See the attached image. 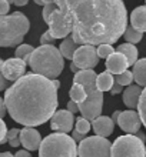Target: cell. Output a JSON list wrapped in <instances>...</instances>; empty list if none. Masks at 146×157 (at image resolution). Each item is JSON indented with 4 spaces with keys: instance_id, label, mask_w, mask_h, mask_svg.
<instances>
[{
    "instance_id": "6da1fadb",
    "label": "cell",
    "mask_w": 146,
    "mask_h": 157,
    "mask_svg": "<svg viewBox=\"0 0 146 157\" xmlns=\"http://www.w3.org/2000/svg\"><path fill=\"white\" fill-rule=\"evenodd\" d=\"M72 27L77 44H113L128 27V10L122 0H54Z\"/></svg>"
},
{
    "instance_id": "7a4b0ae2",
    "label": "cell",
    "mask_w": 146,
    "mask_h": 157,
    "mask_svg": "<svg viewBox=\"0 0 146 157\" xmlns=\"http://www.w3.org/2000/svg\"><path fill=\"white\" fill-rule=\"evenodd\" d=\"M60 83L36 73L25 75L6 89L4 104L16 123L36 127L53 117L57 109V89Z\"/></svg>"
},
{
    "instance_id": "3957f363",
    "label": "cell",
    "mask_w": 146,
    "mask_h": 157,
    "mask_svg": "<svg viewBox=\"0 0 146 157\" xmlns=\"http://www.w3.org/2000/svg\"><path fill=\"white\" fill-rule=\"evenodd\" d=\"M63 59L65 57L62 56L60 50L56 49L53 44H40L37 49H34L27 64L36 75L56 80L65 67Z\"/></svg>"
},
{
    "instance_id": "277c9868",
    "label": "cell",
    "mask_w": 146,
    "mask_h": 157,
    "mask_svg": "<svg viewBox=\"0 0 146 157\" xmlns=\"http://www.w3.org/2000/svg\"><path fill=\"white\" fill-rule=\"evenodd\" d=\"M30 29L29 19L20 12L0 16V47H17Z\"/></svg>"
},
{
    "instance_id": "5b68a950",
    "label": "cell",
    "mask_w": 146,
    "mask_h": 157,
    "mask_svg": "<svg viewBox=\"0 0 146 157\" xmlns=\"http://www.w3.org/2000/svg\"><path fill=\"white\" fill-rule=\"evenodd\" d=\"M39 157H77V146L73 137L54 132L42 140Z\"/></svg>"
},
{
    "instance_id": "8992f818",
    "label": "cell",
    "mask_w": 146,
    "mask_h": 157,
    "mask_svg": "<svg viewBox=\"0 0 146 157\" xmlns=\"http://www.w3.org/2000/svg\"><path fill=\"white\" fill-rule=\"evenodd\" d=\"M112 157H146V147L135 134L119 136L112 144Z\"/></svg>"
},
{
    "instance_id": "52a82bcc",
    "label": "cell",
    "mask_w": 146,
    "mask_h": 157,
    "mask_svg": "<svg viewBox=\"0 0 146 157\" xmlns=\"http://www.w3.org/2000/svg\"><path fill=\"white\" fill-rule=\"evenodd\" d=\"M79 157H112V143L106 137L90 136L79 143Z\"/></svg>"
},
{
    "instance_id": "ba28073f",
    "label": "cell",
    "mask_w": 146,
    "mask_h": 157,
    "mask_svg": "<svg viewBox=\"0 0 146 157\" xmlns=\"http://www.w3.org/2000/svg\"><path fill=\"white\" fill-rule=\"evenodd\" d=\"M103 107V93L99 89H93L88 91V99L79 104V112L82 117L89 121H93L100 116Z\"/></svg>"
},
{
    "instance_id": "9c48e42d",
    "label": "cell",
    "mask_w": 146,
    "mask_h": 157,
    "mask_svg": "<svg viewBox=\"0 0 146 157\" xmlns=\"http://www.w3.org/2000/svg\"><path fill=\"white\" fill-rule=\"evenodd\" d=\"M72 63H75L79 70H93L99 63L96 47L90 44L79 46L72 59Z\"/></svg>"
},
{
    "instance_id": "30bf717a",
    "label": "cell",
    "mask_w": 146,
    "mask_h": 157,
    "mask_svg": "<svg viewBox=\"0 0 146 157\" xmlns=\"http://www.w3.org/2000/svg\"><path fill=\"white\" fill-rule=\"evenodd\" d=\"M47 26H49V32L54 39H66L69 37V34H72V27L65 19L63 13L59 10V7L52 13Z\"/></svg>"
},
{
    "instance_id": "8fae6325",
    "label": "cell",
    "mask_w": 146,
    "mask_h": 157,
    "mask_svg": "<svg viewBox=\"0 0 146 157\" xmlns=\"http://www.w3.org/2000/svg\"><path fill=\"white\" fill-rule=\"evenodd\" d=\"M142 124L143 123L139 113L130 110V109L126 112H120V116L117 119V126L128 134H138Z\"/></svg>"
},
{
    "instance_id": "7c38bea8",
    "label": "cell",
    "mask_w": 146,
    "mask_h": 157,
    "mask_svg": "<svg viewBox=\"0 0 146 157\" xmlns=\"http://www.w3.org/2000/svg\"><path fill=\"white\" fill-rule=\"evenodd\" d=\"M26 66H27V63L22 59H7L6 62H3V69H2L4 78L7 82H17L19 78H22L26 75Z\"/></svg>"
},
{
    "instance_id": "4fadbf2b",
    "label": "cell",
    "mask_w": 146,
    "mask_h": 157,
    "mask_svg": "<svg viewBox=\"0 0 146 157\" xmlns=\"http://www.w3.org/2000/svg\"><path fill=\"white\" fill-rule=\"evenodd\" d=\"M73 123H75V114L70 113L69 110H57L53 114V117L50 119V127L56 133H67L73 128Z\"/></svg>"
},
{
    "instance_id": "5bb4252c",
    "label": "cell",
    "mask_w": 146,
    "mask_h": 157,
    "mask_svg": "<svg viewBox=\"0 0 146 157\" xmlns=\"http://www.w3.org/2000/svg\"><path fill=\"white\" fill-rule=\"evenodd\" d=\"M20 143L29 151L39 150V147L42 144V136H40V133L36 128L25 127L20 130Z\"/></svg>"
},
{
    "instance_id": "9a60e30c",
    "label": "cell",
    "mask_w": 146,
    "mask_h": 157,
    "mask_svg": "<svg viewBox=\"0 0 146 157\" xmlns=\"http://www.w3.org/2000/svg\"><path fill=\"white\" fill-rule=\"evenodd\" d=\"M129 66L130 64H129V62H128V59L122 53H117V52H115L112 56H109V57L106 59V70L115 76L125 73Z\"/></svg>"
},
{
    "instance_id": "2e32d148",
    "label": "cell",
    "mask_w": 146,
    "mask_h": 157,
    "mask_svg": "<svg viewBox=\"0 0 146 157\" xmlns=\"http://www.w3.org/2000/svg\"><path fill=\"white\" fill-rule=\"evenodd\" d=\"M92 128H93V132L96 133V136L106 137V139H108V137L113 133L115 123H113L112 117L99 116L97 119H95L92 121Z\"/></svg>"
},
{
    "instance_id": "e0dca14e",
    "label": "cell",
    "mask_w": 146,
    "mask_h": 157,
    "mask_svg": "<svg viewBox=\"0 0 146 157\" xmlns=\"http://www.w3.org/2000/svg\"><path fill=\"white\" fill-rule=\"evenodd\" d=\"M97 75L93 70H79L73 77V84H82L86 91L97 89L96 87Z\"/></svg>"
},
{
    "instance_id": "ac0fdd59",
    "label": "cell",
    "mask_w": 146,
    "mask_h": 157,
    "mask_svg": "<svg viewBox=\"0 0 146 157\" xmlns=\"http://www.w3.org/2000/svg\"><path fill=\"white\" fill-rule=\"evenodd\" d=\"M140 94H142V87L139 84L128 86V89L123 91V103H125V106H128L130 110L136 109L139 104V100H140Z\"/></svg>"
},
{
    "instance_id": "d6986e66",
    "label": "cell",
    "mask_w": 146,
    "mask_h": 157,
    "mask_svg": "<svg viewBox=\"0 0 146 157\" xmlns=\"http://www.w3.org/2000/svg\"><path fill=\"white\" fill-rule=\"evenodd\" d=\"M130 26H133L140 33L146 32V6L133 9V12L130 13Z\"/></svg>"
},
{
    "instance_id": "ffe728a7",
    "label": "cell",
    "mask_w": 146,
    "mask_h": 157,
    "mask_svg": "<svg viewBox=\"0 0 146 157\" xmlns=\"http://www.w3.org/2000/svg\"><path fill=\"white\" fill-rule=\"evenodd\" d=\"M133 77L135 82L138 83L140 87L146 86V59H140L133 64Z\"/></svg>"
},
{
    "instance_id": "44dd1931",
    "label": "cell",
    "mask_w": 146,
    "mask_h": 157,
    "mask_svg": "<svg viewBox=\"0 0 146 157\" xmlns=\"http://www.w3.org/2000/svg\"><path fill=\"white\" fill-rule=\"evenodd\" d=\"M117 53H122L128 59V62H129L130 66H133L135 63L138 62V49H136V46L135 44H130V43H123V44L117 46L116 49Z\"/></svg>"
},
{
    "instance_id": "7402d4cb",
    "label": "cell",
    "mask_w": 146,
    "mask_h": 157,
    "mask_svg": "<svg viewBox=\"0 0 146 157\" xmlns=\"http://www.w3.org/2000/svg\"><path fill=\"white\" fill-rule=\"evenodd\" d=\"M59 50H60V53H62V56L65 59L72 60V59H73V56H75V53H76V50H77V43L73 40V37H72V36H69V37H66L65 40L62 41V43H60Z\"/></svg>"
},
{
    "instance_id": "603a6c76",
    "label": "cell",
    "mask_w": 146,
    "mask_h": 157,
    "mask_svg": "<svg viewBox=\"0 0 146 157\" xmlns=\"http://www.w3.org/2000/svg\"><path fill=\"white\" fill-rule=\"evenodd\" d=\"M115 84V78H113V75L109 73V71H103L97 75V78H96V87L99 89L102 93L103 91H110L112 86Z\"/></svg>"
},
{
    "instance_id": "cb8c5ba5",
    "label": "cell",
    "mask_w": 146,
    "mask_h": 157,
    "mask_svg": "<svg viewBox=\"0 0 146 157\" xmlns=\"http://www.w3.org/2000/svg\"><path fill=\"white\" fill-rule=\"evenodd\" d=\"M69 96H70V100L80 104L88 99V91L82 84H73L70 87V90H69Z\"/></svg>"
},
{
    "instance_id": "d4e9b609",
    "label": "cell",
    "mask_w": 146,
    "mask_h": 157,
    "mask_svg": "<svg viewBox=\"0 0 146 157\" xmlns=\"http://www.w3.org/2000/svg\"><path fill=\"white\" fill-rule=\"evenodd\" d=\"M33 52H34V47H33V46H30V44H23V43H22V44L17 46L16 50H14V57L22 59V60H25V62L27 63Z\"/></svg>"
},
{
    "instance_id": "484cf974",
    "label": "cell",
    "mask_w": 146,
    "mask_h": 157,
    "mask_svg": "<svg viewBox=\"0 0 146 157\" xmlns=\"http://www.w3.org/2000/svg\"><path fill=\"white\" fill-rule=\"evenodd\" d=\"M142 37H143V33L138 32L133 26H128V27H126L125 39H126L128 43H130V44H136V43H139V41L142 40Z\"/></svg>"
},
{
    "instance_id": "4316f807",
    "label": "cell",
    "mask_w": 146,
    "mask_h": 157,
    "mask_svg": "<svg viewBox=\"0 0 146 157\" xmlns=\"http://www.w3.org/2000/svg\"><path fill=\"white\" fill-rule=\"evenodd\" d=\"M138 113L140 116V119H142L143 126L146 127V86L143 87L142 94H140V100H139V104H138Z\"/></svg>"
},
{
    "instance_id": "83f0119b",
    "label": "cell",
    "mask_w": 146,
    "mask_h": 157,
    "mask_svg": "<svg viewBox=\"0 0 146 157\" xmlns=\"http://www.w3.org/2000/svg\"><path fill=\"white\" fill-rule=\"evenodd\" d=\"M7 141L12 147H19L20 143V130L19 128H10L7 132Z\"/></svg>"
},
{
    "instance_id": "f1b7e54d",
    "label": "cell",
    "mask_w": 146,
    "mask_h": 157,
    "mask_svg": "<svg viewBox=\"0 0 146 157\" xmlns=\"http://www.w3.org/2000/svg\"><path fill=\"white\" fill-rule=\"evenodd\" d=\"M133 80H135L133 73L128 70L125 73H122V75H116V77H115V82L119 83L120 86H130L133 83Z\"/></svg>"
},
{
    "instance_id": "f546056e",
    "label": "cell",
    "mask_w": 146,
    "mask_h": 157,
    "mask_svg": "<svg viewBox=\"0 0 146 157\" xmlns=\"http://www.w3.org/2000/svg\"><path fill=\"white\" fill-rule=\"evenodd\" d=\"M97 50V56L102 59H108L109 56H112L115 52H116V49H113L112 44H108V43H105V44H99L96 47Z\"/></svg>"
},
{
    "instance_id": "4dcf8cb0",
    "label": "cell",
    "mask_w": 146,
    "mask_h": 157,
    "mask_svg": "<svg viewBox=\"0 0 146 157\" xmlns=\"http://www.w3.org/2000/svg\"><path fill=\"white\" fill-rule=\"evenodd\" d=\"M90 127H92L90 121H89V120H86L85 117H79V119L76 120V124H75L76 132L82 133V134H86V133L90 132Z\"/></svg>"
},
{
    "instance_id": "1f68e13d",
    "label": "cell",
    "mask_w": 146,
    "mask_h": 157,
    "mask_svg": "<svg viewBox=\"0 0 146 157\" xmlns=\"http://www.w3.org/2000/svg\"><path fill=\"white\" fill-rule=\"evenodd\" d=\"M57 9V6H56V3H53V4H46V6H43V12H42V14H43V20L46 21H49V19H50V16H52V13L54 12Z\"/></svg>"
},
{
    "instance_id": "d6a6232c",
    "label": "cell",
    "mask_w": 146,
    "mask_h": 157,
    "mask_svg": "<svg viewBox=\"0 0 146 157\" xmlns=\"http://www.w3.org/2000/svg\"><path fill=\"white\" fill-rule=\"evenodd\" d=\"M7 126L4 123V120L0 117V144H3L7 141Z\"/></svg>"
},
{
    "instance_id": "836d02e7",
    "label": "cell",
    "mask_w": 146,
    "mask_h": 157,
    "mask_svg": "<svg viewBox=\"0 0 146 157\" xmlns=\"http://www.w3.org/2000/svg\"><path fill=\"white\" fill-rule=\"evenodd\" d=\"M54 40H56V39L52 36V33H50L49 30L45 32V33L42 34V37H40V43H42V44H52Z\"/></svg>"
},
{
    "instance_id": "e575fe53",
    "label": "cell",
    "mask_w": 146,
    "mask_h": 157,
    "mask_svg": "<svg viewBox=\"0 0 146 157\" xmlns=\"http://www.w3.org/2000/svg\"><path fill=\"white\" fill-rule=\"evenodd\" d=\"M10 10V3L7 0H0V16H6Z\"/></svg>"
},
{
    "instance_id": "d590c367",
    "label": "cell",
    "mask_w": 146,
    "mask_h": 157,
    "mask_svg": "<svg viewBox=\"0 0 146 157\" xmlns=\"http://www.w3.org/2000/svg\"><path fill=\"white\" fill-rule=\"evenodd\" d=\"M2 69H3V60L0 59V91L4 90L6 87H7V80L4 78L3 76V71H2Z\"/></svg>"
},
{
    "instance_id": "8d00e7d4",
    "label": "cell",
    "mask_w": 146,
    "mask_h": 157,
    "mask_svg": "<svg viewBox=\"0 0 146 157\" xmlns=\"http://www.w3.org/2000/svg\"><path fill=\"white\" fill-rule=\"evenodd\" d=\"M67 110L75 114V113L79 112V104L76 103V101H73V100H70V101H67Z\"/></svg>"
},
{
    "instance_id": "74e56055",
    "label": "cell",
    "mask_w": 146,
    "mask_h": 157,
    "mask_svg": "<svg viewBox=\"0 0 146 157\" xmlns=\"http://www.w3.org/2000/svg\"><path fill=\"white\" fill-rule=\"evenodd\" d=\"M122 89H123V86H120L119 83L115 82V84H113L112 89H110V94H112V96L119 94V93H122Z\"/></svg>"
},
{
    "instance_id": "f35d334b",
    "label": "cell",
    "mask_w": 146,
    "mask_h": 157,
    "mask_svg": "<svg viewBox=\"0 0 146 157\" xmlns=\"http://www.w3.org/2000/svg\"><path fill=\"white\" fill-rule=\"evenodd\" d=\"M72 137H73V140L75 141H82V140H85L86 137H85V134H82V133H79V132H73V134H72Z\"/></svg>"
},
{
    "instance_id": "ab89813d",
    "label": "cell",
    "mask_w": 146,
    "mask_h": 157,
    "mask_svg": "<svg viewBox=\"0 0 146 157\" xmlns=\"http://www.w3.org/2000/svg\"><path fill=\"white\" fill-rule=\"evenodd\" d=\"M6 112H7V109H6V104H4V99L0 97V117H4Z\"/></svg>"
},
{
    "instance_id": "60d3db41",
    "label": "cell",
    "mask_w": 146,
    "mask_h": 157,
    "mask_svg": "<svg viewBox=\"0 0 146 157\" xmlns=\"http://www.w3.org/2000/svg\"><path fill=\"white\" fill-rule=\"evenodd\" d=\"M14 157H32V156H30V151H29V150L25 149V150H19Z\"/></svg>"
},
{
    "instance_id": "b9f144b4",
    "label": "cell",
    "mask_w": 146,
    "mask_h": 157,
    "mask_svg": "<svg viewBox=\"0 0 146 157\" xmlns=\"http://www.w3.org/2000/svg\"><path fill=\"white\" fill-rule=\"evenodd\" d=\"M34 3L39 6H46V4H53L54 0H34Z\"/></svg>"
},
{
    "instance_id": "7bdbcfd3",
    "label": "cell",
    "mask_w": 146,
    "mask_h": 157,
    "mask_svg": "<svg viewBox=\"0 0 146 157\" xmlns=\"http://www.w3.org/2000/svg\"><path fill=\"white\" fill-rule=\"evenodd\" d=\"M27 3H29V0H13V4H16V6H26Z\"/></svg>"
},
{
    "instance_id": "ee69618b",
    "label": "cell",
    "mask_w": 146,
    "mask_h": 157,
    "mask_svg": "<svg viewBox=\"0 0 146 157\" xmlns=\"http://www.w3.org/2000/svg\"><path fill=\"white\" fill-rule=\"evenodd\" d=\"M119 116H120V110H116V112L113 113L112 120H113V123L115 124H117V119H119Z\"/></svg>"
},
{
    "instance_id": "f6af8a7d",
    "label": "cell",
    "mask_w": 146,
    "mask_h": 157,
    "mask_svg": "<svg viewBox=\"0 0 146 157\" xmlns=\"http://www.w3.org/2000/svg\"><path fill=\"white\" fill-rule=\"evenodd\" d=\"M70 70H72V71H75V75H76V73L79 71V69H77V66H76L75 63H72V64H70Z\"/></svg>"
},
{
    "instance_id": "bcb514c9",
    "label": "cell",
    "mask_w": 146,
    "mask_h": 157,
    "mask_svg": "<svg viewBox=\"0 0 146 157\" xmlns=\"http://www.w3.org/2000/svg\"><path fill=\"white\" fill-rule=\"evenodd\" d=\"M0 157H14L12 153H9V151H3V153H0Z\"/></svg>"
},
{
    "instance_id": "7dc6e473",
    "label": "cell",
    "mask_w": 146,
    "mask_h": 157,
    "mask_svg": "<svg viewBox=\"0 0 146 157\" xmlns=\"http://www.w3.org/2000/svg\"><path fill=\"white\" fill-rule=\"evenodd\" d=\"M7 2H9V3H13V0H7Z\"/></svg>"
},
{
    "instance_id": "c3c4849f",
    "label": "cell",
    "mask_w": 146,
    "mask_h": 157,
    "mask_svg": "<svg viewBox=\"0 0 146 157\" xmlns=\"http://www.w3.org/2000/svg\"><path fill=\"white\" fill-rule=\"evenodd\" d=\"M145 2H146V0H145Z\"/></svg>"
}]
</instances>
